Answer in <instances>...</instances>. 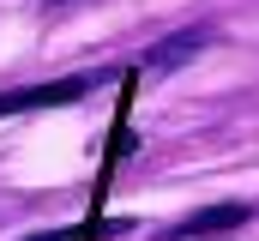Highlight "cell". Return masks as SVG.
Wrapping results in <instances>:
<instances>
[{"instance_id": "obj_2", "label": "cell", "mask_w": 259, "mask_h": 241, "mask_svg": "<svg viewBox=\"0 0 259 241\" xmlns=\"http://www.w3.org/2000/svg\"><path fill=\"white\" fill-rule=\"evenodd\" d=\"M247 217H253L247 205H205V211H193V217L169 223V229H163V241H199V235H223V229H241Z\"/></svg>"}, {"instance_id": "obj_3", "label": "cell", "mask_w": 259, "mask_h": 241, "mask_svg": "<svg viewBox=\"0 0 259 241\" xmlns=\"http://www.w3.org/2000/svg\"><path fill=\"white\" fill-rule=\"evenodd\" d=\"M205 43H211V24H187V30H175V36L151 43V49H145V66H151V72H175V66H187Z\"/></svg>"}, {"instance_id": "obj_1", "label": "cell", "mask_w": 259, "mask_h": 241, "mask_svg": "<svg viewBox=\"0 0 259 241\" xmlns=\"http://www.w3.org/2000/svg\"><path fill=\"white\" fill-rule=\"evenodd\" d=\"M103 85V72H78V78H49V85H30V91H0V120L24 115V109H61V103H78Z\"/></svg>"}]
</instances>
